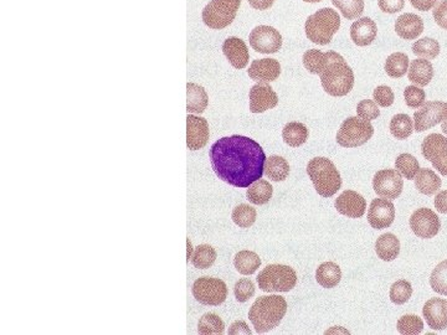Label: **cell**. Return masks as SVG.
<instances>
[{"label":"cell","instance_id":"1","mask_svg":"<svg viewBox=\"0 0 447 335\" xmlns=\"http://www.w3.org/2000/svg\"><path fill=\"white\" fill-rule=\"evenodd\" d=\"M266 154L256 140L234 134L211 145L213 171L219 179L235 188H249L265 173Z\"/></svg>","mask_w":447,"mask_h":335},{"label":"cell","instance_id":"2","mask_svg":"<svg viewBox=\"0 0 447 335\" xmlns=\"http://www.w3.org/2000/svg\"><path fill=\"white\" fill-rule=\"evenodd\" d=\"M287 312V302L282 296L258 297L249 312L254 328L258 334L267 333L281 323Z\"/></svg>","mask_w":447,"mask_h":335},{"label":"cell","instance_id":"3","mask_svg":"<svg viewBox=\"0 0 447 335\" xmlns=\"http://www.w3.org/2000/svg\"><path fill=\"white\" fill-rule=\"evenodd\" d=\"M341 27V18L338 13L330 8H322L316 13L309 15L306 24V36L317 45H328L333 39V35L338 33Z\"/></svg>","mask_w":447,"mask_h":335},{"label":"cell","instance_id":"4","mask_svg":"<svg viewBox=\"0 0 447 335\" xmlns=\"http://www.w3.org/2000/svg\"><path fill=\"white\" fill-rule=\"evenodd\" d=\"M307 173L317 193L322 197H333L342 186L341 174L328 158L317 157L311 159L307 165Z\"/></svg>","mask_w":447,"mask_h":335},{"label":"cell","instance_id":"5","mask_svg":"<svg viewBox=\"0 0 447 335\" xmlns=\"http://www.w3.org/2000/svg\"><path fill=\"white\" fill-rule=\"evenodd\" d=\"M323 90L333 97L347 96L354 86V73L346 60L335 61L321 75Z\"/></svg>","mask_w":447,"mask_h":335},{"label":"cell","instance_id":"6","mask_svg":"<svg viewBox=\"0 0 447 335\" xmlns=\"http://www.w3.org/2000/svg\"><path fill=\"white\" fill-rule=\"evenodd\" d=\"M258 288L263 292H289L296 287L297 273L286 264H267L256 278Z\"/></svg>","mask_w":447,"mask_h":335},{"label":"cell","instance_id":"7","mask_svg":"<svg viewBox=\"0 0 447 335\" xmlns=\"http://www.w3.org/2000/svg\"><path fill=\"white\" fill-rule=\"evenodd\" d=\"M374 134V127L369 121L357 117L344 119L337 133V143L344 148H357L368 143Z\"/></svg>","mask_w":447,"mask_h":335},{"label":"cell","instance_id":"8","mask_svg":"<svg viewBox=\"0 0 447 335\" xmlns=\"http://www.w3.org/2000/svg\"><path fill=\"white\" fill-rule=\"evenodd\" d=\"M241 0H211L204 8L202 18L206 27L214 30H221L231 25L237 18Z\"/></svg>","mask_w":447,"mask_h":335},{"label":"cell","instance_id":"9","mask_svg":"<svg viewBox=\"0 0 447 335\" xmlns=\"http://www.w3.org/2000/svg\"><path fill=\"white\" fill-rule=\"evenodd\" d=\"M193 296L204 306H220L228 298V287L221 280L200 277L193 284Z\"/></svg>","mask_w":447,"mask_h":335},{"label":"cell","instance_id":"10","mask_svg":"<svg viewBox=\"0 0 447 335\" xmlns=\"http://www.w3.org/2000/svg\"><path fill=\"white\" fill-rule=\"evenodd\" d=\"M421 153L441 175L447 177V138L439 133L428 134L422 140Z\"/></svg>","mask_w":447,"mask_h":335},{"label":"cell","instance_id":"11","mask_svg":"<svg viewBox=\"0 0 447 335\" xmlns=\"http://www.w3.org/2000/svg\"><path fill=\"white\" fill-rule=\"evenodd\" d=\"M446 119V102L428 101L414 113V131L418 133L428 131Z\"/></svg>","mask_w":447,"mask_h":335},{"label":"cell","instance_id":"12","mask_svg":"<svg viewBox=\"0 0 447 335\" xmlns=\"http://www.w3.org/2000/svg\"><path fill=\"white\" fill-rule=\"evenodd\" d=\"M250 45L256 53H276L282 47V36L275 27L260 25L251 32Z\"/></svg>","mask_w":447,"mask_h":335},{"label":"cell","instance_id":"13","mask_svg":"<svg viewBox=\"0 0 447 335\" xmlns=\"http://www.w3.org/2000/svg\"><path fill=\"white\" fill-rule=\"evenodd\" d=\"M402 188L404 182L396 169H383L373 177V189L378 197L394 200L400 197Z\"/></svg>","mask_w":447,"mask_h":335},{"label":"cell","instance_id":"14","mask_svg":"<svg viewBox=\"0 0 447 335\" xmlns=\"http://www.w3.org/2000/svg\"><path fill=\"white\" fill-rule=\"evenodd\" d=\"M410 229L420 238H433L440 231V219L434 211L421 208L410 217Z\"/></svg>","mask_w":447,"mask_h":335},{"label":"cell","instance_id":"15","mask_svg":"<svg viewBox=\"0 0 447 335\" xmlns=\"http://www.w3.org/2000/svg\"><path fill=\"white\" fill-rule=\"evenodd\" d=\"M209 123L203 117L188 114L186 117V145L191 151L203 149L209 142Z\"/></svg>","mask_w":447,"mask_h":335},{"label":"cell","instance_id":"16","mask_svg":"<svg viewBox=\"0 0 447 335\" xmlns=\"http://www.w3.org/2000/svg\"><path fill=\"white\" fill-rule=\"evenodd\" d=\"M395 206L388 199H374L368 211V223L375 230L387 229L394 223Z\"/></svg>","mask_w":447,"mask_h":335},{"label":"cell","instance_id":"17","mask_svg":"<svg viewBox=\"0 0 447 335\" xmlns=\"http://www.w3.org/2000/svg\"><path fill=\"white\" fill-rule=\"evenodd\" d=\"M335 206L341 215L350 219H359L365 214L367 201L359 193L346 190L335 199Z\"/></svg>","mask_w":447,"mask_h":335},{"label":"cell","instance_id":"18","mask_svg":"<svg viewBox=\"0 0 447 335\" xmlns=\"http://www.w3.org/2000/svg\"><path fill=\"white\" fill-rule=\"evenodd\" d=\"M278 105V96L269 84H257L250 90V111L263 113Z\"/></svg>","mask_w":447,"mask_h":335},{"label":"cell","instance_id":"19","mask_svg":"<svg viewBox=\"0 0 447 335\" xmlns=\"http://www.w3.org/2000/svg\"><path fill=\"white\" fill-rule=\"evenodd\" d=\"M247 73L257 84H270L281 75V65L276 59H260L252 61Z\"/></svg>","mask_w":447,"mask_h":335},{"label":"cell","instance_id":"20","mask_svg":"<svg viewBox=\"0 0 447 335\" xmlns=\"http://www.w3.org/2000/svg\"><path fill=\"white\" fill-rule=\"evenodd\" d=\"M422 316L428 327L434 330L447 328V302L441 298H431L424 304Z\"/></svg>","mask_w":447,"mask_h":335},{"label":"cell","instance_id":"21","mask_svg":"<svg viewBox=\"0 0 447 335\" xmlns=\"http://www.w3.org/2000/svg\"><path fill=\"white\" fill-rule=\"evenodd\" d=\"M341 60H344V58L335 51L322 53L321 50L311 49L303 53L302 61L303 65L306 67V70H309V73L321 75L332 62L341 61Z\"/></svg>","mask_w":447,"mask_h":335},{"label":"cell","instance_id":"22","mask_svg":"<svg viewBox=\"0 0 447 335\" xmlns=\"http://www.w3.org/2000/svg\"><path fill=\"white\" fill-rule=\"evenodd\" d=\"M223 53L226 59L229 60L232 67H235L237 70H241L245 69L249 60H250V53H249V49L246 47L245 41L239 38H228L224 41L223 44Z\"/></svg>","mask_w":447,"mask_h":335},{"label":"cell","instance_id":"23","mask_svg":"<svg viewBox=\"0 0 447 335\" xmlns=\"http://www.w3.org/2000/svg\"><path fill=\"white\" fill-rule=\"evenodd\" d=\"M378 35V27L374 20L368 16L357 20L350 27V38L357 47H368L373 44Z\"/></svg>","mask_w":447,"mask_h":335},{"label":"cell","instance_id":"24","mask_svg":"<svg viewBox=\"0 0 447 335\" xmlns=\"http://www.w3.org/2000/svg\"><path fill=\"white\" fill-rule=\"evenodd\" d=\"M424 32V20L416 14H402L395 20V33L404 40H415Z\"/></svg>","mask_w":447,"mask_h":335},{"label":"cell","instance_id":"25","mask_svg":"<svg viewBox=\"0 0 447 335\" xmlns=\"http://www.w3.org/2000/svg\"><path fill=\"white\" fill-rule=\"evenodd\" d=\"M434 77V67L426 59H416L409 66L408 79L419 87L428 86Z\"/></svg>","mask_w":447,"mask_h":335},{"label":"cell","instance_id":"26","mask_svg":"<svg viewBox=\"0 0 447 335\" xmlns=\"http://www.w3.org/2000/svg\"><path fill=\"white\" fill-rule=\"evenodd\" d=\"M375 252L385 262L394 261L400 253V241L394 234H384L375 243Z\"/></svg>","mask_w":447,"mask_h":335},{"label":"cell","instance_id":"27","mask_svg":"<svg viewBox=\"0 0 447 335\" xmlns=\"http://www.w3.org/2000/svg\"><path fill=\"white\" fill-rule=\"evenodd\" d=\"M209 103L208 93L203 86L197 84L186 85V111L191 113H203Z\"/></svg>","mask_w":447,"mask_h":335},{"label":"cell","instance_id":"28","mask_svg":"<svg viewBox=\"0 0 447 335\" xmlns=\"http://www.w3.org/2000/svg\"><path fill=\"white\" fill-rule=\"evenodd\" d=\"M316 280L323 288H335L342 280L341 267L335 262L322 263L317 269Z\"/></svg>","mask_w":447,"mask_h":335},{"label":"cell","instance_id":"29","mask_svg":"<svg viewBox=\"0 0 447 335\" xmlns=\"http://www.w3.org/2000/svg\"><path fill=\"white\" fill-rule=\"evenodd\" d=\"M415 186L419 190V193L424 195H434L437 191L440 190L441 179L437 177V174L431 169L422 168L415 177Z\"/></svg>","mask_w":447,"mask_h":335},{"label":"cell","instance_id":"30","mask_svg":"<svg viewBox=\"0 0 447 335\" xmlns=\"http://www.w3.org/2000/svg\"><path fill=\"white\" fill-rule=\"evenodd\" d=\"M234 266L239 273H241L243 276H250L254 275L261 266V258L258 257L256 252L240 251L235 255Z\"/></svg>","mask_w":447,"mask_h":335},{"label":"cell","instance_id":"31","mask_svg":"<svg viewBox=\"0 0 447 335\" xmlns=\"http://www.w3.org/2000/svg\"><path fill=\"white\" fill-rule=\"evenodd\" d=\"M309 128L300 122H289L285 125L282 131V138L286 145L297 148L304 145L309 139Z\"/></svg>","mask_w":447,"mask_h":335},{"label":"cell","instance_id":"32","mask_svg":"<svg viewBox=\"0 0 447 335\" xmlns=\"http://www.w3.org/2000/svg\"><path fill=\"white\" fill-rule=\"evenodd\" d=\"M274 195V188L267 180L258 179L255 183L249 186L246 197L249 199L251 204L265 205L267 204Z\"/></svg>","mask_w":447,"mask_h":335},{"label":"cell","instance_id":"33","mask_svg":"<svg viewBox=\"0 0 447 335\" xmlns=\"http://www.w3.org/2000/svg\"><path fill=\"white\" fill-rule=\"evenodd\" d=\"M265 174L274 182H283L289 177V165L286 159L280 156H271L265 163Z\"/></svg>","mask_w":447,"mask_h":335},{"label":"cell","instance_id":"34","mask_svg":"<svg viewBox=\"0 0 447 335\" xmlns=\"http://www.w3.org/2000/svg\"><path fill=\"white\" fill-rule=\"evenodd\" d=\"M409 61L408 55L404 53H394L388 56L385 61V73H388L391 79H400L405 73H408Z\"/></svg>","mask_w":447,"mask_h":335},{"label":"cell","instance_id":"35","mask_svg":"<svg viewBox=\"0 0 447 335\" xmlns=\"http://www.w3.org/2000/svg\"><path fill=\"white\" fill-rule=\"evenodd\" d=\"M217 256V251L210 245H199L193 253L191 263L195 269L206 270L215 263Z\"/></svg>","mask_w":447,"mask_h":335},{"label":"cell","instance_id":"36","mask_svg":"<svg viewBox=\"0 0 447 335\" xmlns=\"http://www.w3.org/2000/svg\"><path fill=\"white\" fill-rule=\"evenodd\" d=\"M414 132V122L408 114H395L390 121V133L396 139H408Z\"/></svg>","mask_w":447,"mask_h":335},{"label":"cell","instance_id":"37","mask_svg":"<svg viewBox=\"0 0 447 335\" xmlns=\"http://www.w3.org/2000/svg\"><path fill=\"white\" fill-rule=\"evenodd\" d=\"M413 53L420 59L434 60L440 53V44L437 40L422 38L413 44Z\"/></svg>","mask_w":447,"mask_h":335},{"label":"cell","instance_id":"38","mask_svg":"<svg viewBox=\"0 0 447 335\" xmlns=\"http://www.w3.org/2000/svg\"><path fill=\"white\" fill-rule=\"evenodd\" d=\"M395 169L400 173L401 177H407L408 180H413L420 171V165L414 156L409 153H402L395 160Z\"/></svg>","mask_w":447,"mask_h":335},{"label":"cell","instance_id":"39","mask_svg":"<svg viewBox=\"0 0 447 335\" xmlns=\"http://www.w3.org/2000/svg\"><path fill=\"white\" fill-rule=\"evenodd\" d=\"M256 209L247 204L239 205L232 210V214H231L232 221L241 229L251 227L256 221Z\"/></svg>","mask_w":447,"mask_h":335},{"label":"cell","instance_id":"40","mask_svg":"<svg viewBox=\"0 0 447 335\" xmlns=\"http://www.w3.org/2000/svg\"><path fill=\"white\" fill-rule=\"evenodd\" d=\"M199 334H224L225 324L223 319L215 313H206L200 318L197 324Z\"/></svg>","mask_w":447,"mask_h":335},{"label":"cell","instance_id":"41","mask_svg":"<svg viewBox=\"0 0 447 335\" xmlns=\"http://www.w3.org/2000/svg\"><path fill=\"white\" fill-rule=\"evenodd\" d=\"M346 19H358L364 12V0H332Z\"/></svg>","mask_w":447,"mask_h":335},{"label":"cell","instance_id":"42","mask_svg":"<svg viewBox=\"0 0 447 335\" xmlns=\"http://www.w3.org/2000/svg\"><path fill=\"white\" fill-rule=\"evenodd\" d=\"M430 286L437 295L447 296V260L435 267L430 277Z\"/></svg>","mask_w":447,"mask_h":335},{"label":"cell","instance_id":"43","mask_svg":"<svg viewBox=\"0 0 447 335\" xmlns=\"http://www.w3.org/2000/svg\"><path fill=\"white\" fill-rule=\"evenodd\" d=\"M389 296H390V301L394 304L398 306L405 304L413 296V286L407 280H400L391 286Z\"/></svg>","mask_w":447,"mask_h":335},{"label":"cell","instance_id":"44","mask_svg":"<svg viewBox=\"0 0 447 335\" xmlns=\"http://www.w3.org/2000/svg\"><path fill=\"white\" fill-rule=\"evenodd\" d=\"M398 332L402 335L420 334L424 329V322L420 317L415 314H407L398 321Z\"/></svg>","mask_w":447,"mask_h":335},{"label":"cell","instance_id":"45","mask_svg":"<svg viewBox=\"0 0 447 335\" xmlns=\"http://www.w3.org/2000/svg\"><path fill=\"white\" fill-rule=\"evenodd\" d=\"M404 99L408 107L413 110H418L425 103L426 93L418 86H408L404 91Z\"/></svg>","mask_w":447,"mask_h":335},{"label":"cell","instance_id":"46","mask_svg":"<svg viewBox=\"0 0 447 335\" xmlns=\"http://www.w3.org/2000/svg\"><path fill=\"white\" fill-rule=\"evenodd\" d=\"M234 295L239 302H247L255 295V284L249 278H241L235 283Z\"/></svg>","mask_w":447,"mask_h":335},{"label":"cell","instance_id":"47","mask_svg":"<svg viewBox=\"0 0 447 335\" xmlns=\"http://www.w3.org/2000/svg\"><path fill=\"white\" fill-rule=\"evenodd\" d=\"M357 114L359 119L370 122L380 116V111L373 99H363L357 106Z\"/></svg>","mask_w":447,"mask_h":335},{"label":"cell","instance_id":"48","mask_svg":"<svg viewBox=\"0 0 447 335\" xmlns=\"http://www.w3.org/2000/svg\"><path fill=\"white\" fill-rule=\"evenodd\" d=\"M373 99L380 107H390L394 103V92L389 86H378L373 92Z\"/></svg>","mask_w":447,"mask_h":335},{"label":"cell","instance_id":"49","mask_svg":"<svg viewBox=\"0 0 447 335\" xmlns=\"http://www.w3.org/2000/svg\"><path fill=\"white\" fill-rule=\"evenodd\" d=\"M435 21L439 27L447 30V0H440L433 10Z\"/></svg>","mask_w":447,"mask_h":335},{"label":"cell","instance_id":"50","mask_svg":"<svg viewBox=\"0 0 447 335\" xmlns=\"http://www.w3.org/2000/svg\"><path fill=\"white\" fill-rule=\"evenodd\" d=\"M378 5L383 13L396 14L405 7V0H378Z\"/></svg>","mask_w":447,"mask_h":335},{"label":"cell","instance_id":"51","mask_svg":"<svg viewBox=\"0 0 447 335\" xmlns=\"http://www.w3.org/2000/svg\"><path fill=\"white\" fill-rule=\"evenodd\" d=\"M229 334L230 335H237V334H251V330L247 327V324L243 322V321H237V322H234L231 324L230 329H229Z\"/></svg>","mask_w":447,"mask_h":335},{"label":"cell","instance_id":"52","mask_svg":"<svg viewBox=\"0 0 447 335\" xmlns=\"http://www.w3.org/2000/svg\"><path fill=\"white\" fill-rule=\"evenodd\" d=\"M435 208L440 214H447V190H442L435 197Z\"/></svg>","mask_w":447,"mask_h":335},{"label":"cell","instance_id":"53","mask_svg":"<svg viewBox=\"0 0 447 335\" xmlns=\"http://www.w3.org/2000/svg\"><path fill=\"white\" fill-rule=\"evenodd\" d=\"M410 3L418 10L428 12L437 4V0H410Z\"/></svg>","mask_w":447,"mask_h":335},{"label":"cell","instance_id":"54","mask_svg":"<svg viewBox=\"0 0 447 335\" xmlns=\"http://www.w3.org/2000/svg\"><path fill=\"white\" fill-rule=\"evenodd\" d=\"M247 1H249L251 7L256 9V10H267L275 3V0H247Z\"/></svg>","mask_w":447,"mask_h":335},{"label":"cell","instance_id":"55","mask_svg":"<svg viewBox=\"0 0 447 335\" xmlns=\"http://www.w3.org/2000/svg\"><path fill=\"white\" fill-rule=\"evenodd\" d=\"M186 246H188V262H189V260H191V257H193V245H191V241L188 238L186 240Z\"/></svg>","mask_w":447,"mask_h":335},{"label":"cell","instance_id":"56","mask_svg":"<svg viewBox=\"0 0 447 335\" xmlns=\"http://www.w3.org/2000/svg\"><path fill=\"white\" fill-rule=\"evenodd\" d=\"M441 129H442V133H445L447 136V119L441 123Z\"/></svg>","mask_w":447,"mask_h":335},{"label":"cell","instance_id":"57","mask_svg":"<svg viewBox=\"0 0 447 335\" xmlns=\"http://www.w3.org/2000/svg\"><path fill=\"white\" fill-rule=\"evenodd\" d=\"M303 1H306V3H319L322 0H303Z\"/></svg>","mask_w":447,"mask_h":335}]
</instances>
